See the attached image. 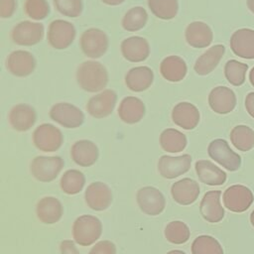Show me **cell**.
<instances>
[{
  "mask_svg": "<svg viewBox=\"0 0 254 254\" xmlns=\"http://www.w3.org/2000/svg\"><path fill=\"white\" fill-rule=\"evenodd\" d=\"M75 77L79 87L87 92L102 91L108 83L107 69L96 61H86L80 64Z\"/></svg>",
  "mask_w": 254,
  "mask_h": 254,
  "instance_id": "cell-1",
  "label": "cell"
},
{
  "mask_svg": "<svg viewBox=\"0 0 254 254\" xmlns=\"http://www.w3.org/2000/svg\"><path fill=\"white\" fill-rule=\"evenodd\" d=\"M102 224L92 215H81L75 219L72 227L74 241L82 246L94 243L101 235Z\"/></svg>",
  "mask_w": 254,
  "mask_h": 254,
  "instance_id": "cell-2",
  "label": "cell"
},
{
  "mask_svg": "<svg viewBox=\"0 0 254 254\" xmlns=\"http://www.w3.org/2000/svg\"><path fill=\"white\" fill-rule=\"evenodd\" d=\"M81 52L90 59L101 58L108 49L109 40L105 32L97 28L85 30L79 39Z\"/></svg>",
  "mask_w": 254,
  "mask_h": 254,
  "instance_id": "cell-3",
  "label": "cell"
},
{
  "mask_svg": "<svg viewBox=\"0 0 254 254\" xmlns=\"http://www.w3.org/2000/svg\"><path fill=\"white\" fill-rule=\"evenodd\" d=\"M208 156L230 172L237 171L241 166V157L235 153L224 139H214L207 147Z\"/></svg>",
  "mask_w": 254,
  "mask_h": 254,
  "instance_id": "cell-4",
  "label": "cell"
},
{
  "mask_svg": "<svg viewBox=\"0 0 254 254\" xmlns=\"http://www.w3.org/2000/svg\"><path fill=\"white\" fill-rule=\"evenodd\" d=\"M63 142L62 131L53 124H41L33 132V143L43 152H55L61 148Z\"/></svg>",
  "mask_w": 254,
  "mask_h": 254,
  "instance_id": "cell-5",
  "label": "cell"
},
{
  "mask_svg": "<svg viewBox=\"0 0 254 254\" xmlns=\"http://www.w3.org/2000/svg\"><path fill=\"white\" fill-rule=\"evenodd\" d=\"M53 121L64 128H77L83 124L84 114L75 105L68 102H59L50 109Z\"/></svg>",
  "mask_w": 254,
  "mask_h": 254,
  "instance_id": "cell-6",
  "label": "cell"
},
{
  "mask_svg": "<svg viewBox=\"0 0 254 254\" xmlns=\"http://www.w3.org/2000/svg\"><path fill=\"white\" fill-rule=\"evenodd\" d=\"M45 28L40 22L23 21L18 23L11 31L12 41L19 46H34L44 38Z\"/></svg>",
  "mask_w": 254,
  "mask_h": 254,
  "instance_id": "cell-7",
  "label": "cell"
},
{
  "mask_svg": "<svg viewBox=\"0 0 254 254\" xmlns=\"http://www.w3.org/2000/svg\"><path fill=\"white\" fill-rule=\"evenodd\" d=\"M64 165L59 156H38L31 163V173L40 182H51L58 177Z\"/></svg>",
  "mask_w": 254,
  "mask_h": 254,
  "instance_id": "cell-8",
  "label": "cell"
},
{
  "mask_svg": "<svg viewBox=\"0 0 254 254\" xmlns=\"http://www.w3.org/2000/svg\"><path fill=\"white\" fill-rule=\"evenodd\" d=\"M254 201L251 190L243 185H233L226 189L223 193L224 206L233 212L246 211Z\"/></svg>",
  "mask_w": 254,
  "mask_h": 254,
  "instance_id": "cell-9",
  "label": "cell"
},
{
  "mask_svg": "<svg viewBox=\"0 0 254 254\" xmlns=\"http://www.w3.org/2000/svg\"><path fill=\"white\" fill-rule=\"evenodd\" d=\"M75 35V28L70 22L55 20L49 25L47 37L51 47L57 50H64L71 45Z\"/></svg>",
  "mask_w": 254,
  "mask_h": 254,
  "instance_id": "cell-10",
  "label": "cell"
},
{
  "mask_svg": "<svg viewBox=\"0 0 254 254\" xmlns=\"http://www.w3.org/2000/svg\"><path fill=\"white\" fill-rule=\"evenodd\" d=\"M116 102L117 93L113 89H104L90 97L86 104V110L94 118H105L113 112Z\"/></svg>",
  "mask_w": 254,
  "mask_h": 254,
  "instance_id": "cell-11",
  "label": "cell"
},
{
  "mask_svg": "<svg viewBox=\"0 0 254 254\" xmlns=\"http://www.w3.org/2000/svg\"><path fill=\"white\" fill-rule=\"evenodd\" d=\"M5 64L11 74L17 77H26L35 70L36 60L31 53L18 50L9 54Z\"/></svg>",
  "mask_w": 254,
  "mask_h": 254,
  "instance_id": "cell-12",
  "label": "cell"
},
{
  "mask_svg": "<svg viewBox=\"0 0 254 254\" xmlns=\"http://www.w3.org/2000/svg\"><path fill=\"white\" fill-rule=\"evenodd\" d=\"M137 202L143 212L153 216L160 214L166 205L163 193L154 187L141 188L137 192Z\"/></svg>",
  "mask_w": 254,
  "mask_h": 254,
  "instance_id": "cell-13",
  "label": "cell"
},
{
  "mask_svg": "<svg viewBox=\"0 0 254 254\" xmlns=\"http://www.w3.org/2000/svg\"><path fill=\"white\" fill-rule=\"evenodd\" d=\"M191 164V157L189 154L172 157L164 155L159 159L158 171L166 179H175L187 173Z\"/></svg>",
  "mask_w": 254,
  "mask_h": 254,
  "instance_id": "cell-14",
  "label": "cell"
},
{
  "mask_svg": "<svg viewBox=\"0 0 254 254\" xmlns=\"http://www.w3.org/2000/svg\"><path fill=\"white\" fill-rule=\"evenodd\" d=\"M8 120L14 130L25 132L34 126L37 120V113L32 105L19 103L14 105L9 111Z\"/></svg>",
  "mask_w": 254,
  "mask_h": 254,
  "instance_id": "cell-15",
  "label": "cell"
},
{
  "mask_svg": "<svg viewBox=\"0 0 254 254\" xmlns=\"http://www.w3.org/2000/svg\"><path fill=\"white\" fill-rule=\"evenodd\" d=\"M208 104L215 113L227 114L236 106V95L229 87L216 86L208 94Z\"/></svg>",
  "mask_w": 254,
  "mask_h": 254,
  "instance_id": "cell-16",
  "label": "cell"
},
{
  "mask_svg": "<svg viewBox=\"0 0 254 254\" xmlns=\"http://www.w3.org/2000/svg\"><path fill=\"white\" fill-rule=\"evenodd\" d=\"M87 205L97 211L104 210L109 207L112 202V192L107 185L102 182H94L90 184L84 193Z\"/></svg>",
  "mask_w": 254,
  "mask_h": 254,
  "instance_id": "cell-17",
  "label": "cell"
},
{
  "mask_svg": "<svg viewBox=\"0 0 254 254\" xmlns=\"http://www.w3.org/2000/svg\"><path fill=\"white\" fill-rule=\"evenodd\" d=\"M171 115L173 122L185 130L194 129L198 125L200 119L197 107L192 103L185 101L176 104Z\"/></svg>",
  "mask_w": 254,
  "mask_h": 254,
  "instance_id": "cell-18",
  "label": "cell"
},
{
  "mask_svg": "<svg viewBox=\"0 0 254 254\" xmlns=\"http://www.w3.org/2000/svg\"><path fill=\"white\" fill-rule=\"evenodd\" d=\"M121 54L125 60L131 63H140L148 59L150 55V46L143 37L132 36L126 38L121 43Z\"/></svg>",
  "mask_w": 254,
  "mask_h": 254,
  "instance_id": "cell-19",
  "label": "cell"
},
{
  "mask_svg": "<svg viewBox=\"0 0 254 254\" xmlns=\"http://www.w3.org/2000/svg\"><path fill=\"white\" fill-rule=\"evenodd\" d=\"M230 49L242 59H254V30L242 28L235 31L230 38Z\"/></svg>",
  "mask_w": 254,
  "mask_h": 254,
  "instance_id": "cell-20",
  "label": "cell"
},
{
  "mask_svg": "<svg viewBox=\"0 0 254 254\" xmlns=\"http://www.w3.org/2000/svg\"><path fill=\"white\" fill-rule=\"evenodd\" d=\"M185 38L190 47L201 49L206 48L211 44L213 40V33L206 23L194 21L187 26Z\"/></svg>",
  "mask_w": 254,
  "mask_h": 254,
  "instance_id": "cell-21",
  "label": "cell"
},
{
  "mask_svg": "<svg viewBox=\"0 0 254 254\" xmlns=\"http://www.w3.org/2000/svg\"><path fill=\"white\" fill-rule=\"evenodd\" d=\"M220 190H209L205 192L200 201V214L211 223H216L224 217V208L220 203Z\"/></svg>",
  "mask_w": 254,
  "mask_h": 254,
  "instance_id": "cell-22",
  "label": "cell"
},
{
  "mask_svg": "<svg viewBox=\"0 0 254 254\" xmlns=\"http://www.w3.org/2000/svg\"><path fill=\"white\" fill-rule=\"evenodd\" d=\"M117 113L124 123L135 124L143 119L145 104L138 97L126 96L120 101Z\"/></svg>",
  "mask_w": 254,
  "mask_h": 254,
  "instance_id": "cell-23",
  "label": "cell"
},
{
  "mask_svg": "<svg viewBox=\"0 0 254 254\" xmlns=\"http://www.w3.org/2000/svg\"><path fill=\"white\" fill-rule=\"evenodd\" d=\"M171 192L175 201L183 205H188L194 202L198 197L199 186L194 180L185 178L173 184Z\"/></svg>",
  "mask_w": 254,
  "mask_h": 254,
  "instance_id": "cell-24",
  "label": "cell"
},
{
  "mask_svg": "<svg viewBox=\"0 0 254 254\" xmlns=\"http://www.w3.org/2000/svg\"><path fill=\"white\" fill-rule=\"evenodd\" d=\"M154 72L146 66H135L129 69L125 75L126 86L134 92H141L147 90L153 83Z\"/></svg>",
  "mask_w": 254,
  "mask_h": 254,
  "instance_id": "cell-25",
  "label": "cell"
},
{
  "mask_svg": "<svg viewBox=\"0 0 254 254\" xmlns=\"http://www.w3.org/2000/svg\"><path fill=\"white\" fill-rule=\"evenodd\" d=\"M98 148L89 140H79L73 143L70 149L71 159L81 167L92 166L98 159Z\"/></svg>",
  "mask_w": 254,
  "mask_h": 254,
  "instance_id": "cell-26",
  "label": "cell"
},
{
  "mask_svg": "<svg viewBox=\"0 0 254 254\" xmlns=\"http://www.w3.org/2000/svg\"><path fill=\"white\" fill-rule=\"evenodd\" d=\"M199 181L208 186H221L226 181V173L208 160H198L194 165Z\"/></svg>",
  "mask_w": 254,
  "mask_h": 254,
  "instance_id": "cell-27",
  "label": "cell"
},
{
  "mask_svg": "<svg viewBox=\"0 0 254 254\" xmlns=\"http://www.w3.org/2000/svg\"><path fill=\"white\" fill-rule=\"evenodd\" d=\"M225 53L223 45H214L197 58L194 63L193 69L198 75H206L210 73L219 64Z\"/></svg>",
  "mask_w": 254,
  "mask_h": 254,
  "instance_id": "cell-28",
  "label": "cell"
},
{
  "mask_svg": "<svg viewBox=\"0 0 254 254\" xmlns=\"http://www.w3.org/2000/svg\"><path fill=\"white\" fill-rule=\"evenodd\" d=\"M187 71L188 66L186 62L179 56H168L160 64L161 75L171 82L183 80Z\"/></svg>",
  "mask_w": 254,
  "mask_h": 254,
  "instance_id": "cell-29",
  "label": "cell"
},
{
  "mask_svg": "<svg viewBox=\"0 0 254 254\" xmlns=\"http://www.w3.org/2000/svg\"><path fill=\"white\" fill-rule=\"evenodd\" d=\"M36 211L38 218L42 222L53 224L61 219L63 215V206L58 198L46 196L38 202Z\"/></svg>",
  "mask_w": 254,
  "mask_h": 254,
  "instance_id": "cell-30",
  "label": "cell"
},
{
  "mask_svg": "<svg viewBox=\"0 0 254 254\" xmlns=\"http://www.w3.org/2000/svg\"><path fill=\"white\" fill-rule=\"evenodd\" d=\"M187 136L174 128H167L160 134V145L169 153H180L187 147Z\"/></svg>",
  "mask_w": 254,
  "mask_h": 254,
  "instance_id": "cell-31",
  "label": "cell"
},
{
  "mask_svg": "<svg viewBox=\"0 0 254 254\" xmlns=\"http://www.w3.org/2000/svg\"><path fill=\"white\" fill-rule=\"evenodd\" d=\"M230 141L237 150L247 152L254 147V131L246 125H237L230 132Z\"/></svg>",
  "mask_w": 254,
  "mask_h": 254,
  "instance_id": "cell-32",
  "label": "cell"
},
{
  "mask_svg": "<svg viewBox=\"0 0 254 254\" xmlns=\"http://www.w3.org/2000/svg\"><path fill=\"white\" fill-rule=\"evenodd\" d=\"M147 21H148L147 11L141 6H136L129 9L125 13L122 19V27L124 30L128 32H136L144 28Z\"/></svg>",
  "mask_w": 254,
  "mask_h": 254,
  "instance_id": "cell-33",
  "label": "cell"
},
{
  "mask_svg": "<svg viewBox=\"0 0 254 254\" xmlns=\"http://www.w3.org/2000/svg\"><path fill=\"white\" fill-rule=\"evenodd\" d=\"M148 7L157 18L171 20L178 14L179 2L178 0H148Z\"/></svg>",
  "mask_w": 254,
  "mask_h": 254,
  "instance_id": "cell-34",
  "label": "cell"
},
{
  "mask_svg": "<svg viewBox=\"0 0 254 254\" xmlns=\"http://www.w3.org/2000/svg\"><path fill=\"white\" fill-rule=\"evenodd\" d=\"M60 184L64 192L75 194L82 190L85 184V178L80 171L68 170L63 175Z\"/></svg>",
  "mask_w": 254,
  "mask_h": 254,
  "instance_id": "cell-35",
  "label": "cell"
},
{
  "mask_svg": "<svg viewBox=\"0 0 254 254\" xmlns=\"http://www.w3.org/2000/svg\"><path fill=\"white\" fill-rule=\"evenodd\" d=\"M192 254H224L220 243L212 236L200 235L191 244Z\"/></svg>",
  "mask_w": 254,
  "mask_h": 254,
  "instance_id": "cell-36",
  "label": "cell"
},
{
  "mask_svg": "<svg viewBox=\"0 0 254 254\" xmlns=\"http://www.w3.org/2000/svg\"><path fill=\"white\" fill-rule=\"evenodd\" d=\"M248 65L236 60H229L224 65V75L229 83L240 86L245 82V75Z\"/></svg>",
  "mask_w": 254,
  "mask_h": 254,
  "instance_id": "cell-37",
  "label": "cell"
},
{
  "mask_svg": "<svg viewBox=\"0 0 254 254\" xmlns=\"http://www.w3.org/2000/svg\"><path fill=\"white\" fill-rule=\"evenodd\" d=\"M190 229L183 221H172L165 228L167 240L174 244L186 243L190 238Z\"/></svg>",
  "mask_w": 254,
  "mask_h": 254,
  "instance_id": "cell-38",
  "label": "cell"
},
{
  "mask_svg": "<svg viewBox=\"0 0 254 254\" xmlns=\"http://www.w3.org/2000/svg\"><path fill=\"white\" fill-rule=\"evenodd\" d=\"M24 11L30 19L40 21L49 16L51 8L47 0H26Z\"/></svg>",
  "mask_w": 254,
  "mask_h": 254,
  "instance_id": "cell-39",
  "label": "cell"
},
{
  "mask_svg": "<svg viewBox=\"0 0 254 254\" xmlns=\"http://www.w3.org/2000/svg\"><path fill=\"white\" fill-rule=\"evenodd\" d=\"M54 6L62 15L69 18H77L83 10L82 0H53Z\"/></svg>",
  "mask_w": 254,
  "mask_h": 254,
  "instance_id": "cell-40",
  "label": "cell"
},
{
  "mask_svg": "<svg viewBox=\"0 0 254 254\" xmlns=\"http://www.w3.org/2000/svg\"><path fill=\"white\" fill-rule=\"evenodd\" d=\"M88 254H116V247L111 241L103 240L96 243Z\"/></svg>",
  "mask_w": 254,
  "mask_h": 254,
  "instance_id": "cell-41",
  "label": "cell"
},
{
  "mask_svg": "<svg viewBox=\"0 0 254 254\" xmlns=\"http://www.w3.org/2000/svg\"><path fill=\"white\" fill-rule=\"evenodd\" d=\"M17 8L16 0H0V17H11Z\"/></svg>",
  "mask_w": 254,
  "mask_h": 254,
  "instance_id": "cell-42",
  "label": "cell"
},
{
  "mask_svg": "<svg viewBox=\"0 0 254 254\" xmlns=\"http://www.w3.org/2000/svg\"><path fill=\"white\" fill-rule=\"evenodd\" d=\"M62 254H79L74 243L71 240H64L60 245Z\"/></svg>",
  "mask_w": 254,
  "mask_h": 254,
  "instance_id": "cell-43",
  "label": "cell"
},
{
  "mask_svg": "<svg viewBox=\"0 0 254 254\" xmlns=\"http://www.w3.org/2000/svg\"><path fill=\"white\" fill-rule=\"evenodd\" d=\"M245 108L248 114L254 118V92H249L245 98Z\"/></svg>",
  "mask_w": 254,
  "mask_h": 254,
  "instance_id": "cell-44",
  "label": "cell"
},
{
  "mask_svg": "<svg viewBox=\"0 0 254 254\" xmlns=\"http://www.w3.org/2000/svg\"><path fill=\"white\" fill-rule=\"evenodd\" d=\"M104 4L109 5V6H117L122 4L125 0H101Z\"/></svg>",
  "mask_w": 254,
  "mask_h": 254,
  "instance_id": "cell-45",
  "label": "cell"
},
{
  "mask_svg": "<svg viewBox=\"0 0 254 254\" xmlns=\"http://www.w3.org/2000/svg\"><path fill=\"white\" fill-rule=\"evenodd\" d=\"M246 5H247L248 9L250 10V12H252L254 14V0H247Z\"/></svg>",
  "mask_w": 254,
  "mask_h": 254,
  "instance_id": "cell-46",
  "label": "cell"
},
{
  "mask_svg": "<svg viewBox=\"0 0 254 254\" xmlns=\"http://www.w3.org/2000/svg\"><path fill=\"white\" fill-rule=\"evenodd\" d=\"M249 80H250V83L252 84V86H254V66L250 69V73H249Z\"/></svg>",
  "mask_w": 254,
  "mask_h": 254,
  "instance_id": "cell-47",
  "label": "cell"
},
{
  "mask_svg": "<svg viewBox=\"0 0 254 254\" xmlns=\"http://www.w3.org/2000/svg\"><path fill=\"white\" fill-rule=\"evenodd\" d=\"M167 254H186L184 251H181V250H172L170 252H168Z\"/></svg>",
  "mask_w": 254,
  "mask_h": 254,
  "instance_id": "cell-48",
  "label": "cell"
},
{
  "mask_svg": "<svg viewBox=\"0 0 254 254\" xmlns=\"http://www.w3.org/2000/svg\"><path fill=\"white\" fill-rule=\"evenodd\" d=\"M250 223H251L252 226L254 227V209H253V211H252L251 214H250Z\"/></svg>",
  "mask_w": 254,
  "mask_h": 254,
  "instance_id": "cell-49",
  "label": "cell"
}]
</instances>
